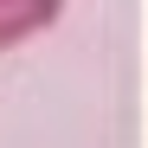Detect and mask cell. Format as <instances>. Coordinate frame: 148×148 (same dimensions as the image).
I'll use <instances>...</instances> for the list:
<instances>
[{"instance_id": "1", "label": "cell", "mask_w": 148, "mask_h": 148, "mask_svg": "<svg viewBox=\"0 0 148 148\" xmlns=\"http://www.w3.org/2000/svg\"><path fill=\"white\" fill-rule=\"evenodd\" d=\"M58 7H64V0H0V52L39 39V32L58 19Z\"/></svg>"}]
</instances>
